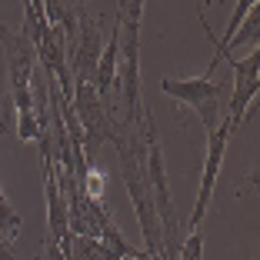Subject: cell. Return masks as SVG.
Wrapping results in <instances>:
<instances>
[{
	"label": "cell",
	"mask_w": 260,
	"mask_h": 260,
	"mask_svg": "<svg viewBox=\"0 0 260 260\" xmlns=\"http://www.w3.org/2000/svg\"><path fill=\"white\" fill-rule=\"evenodd\" d=\"M20 34L34 44V50L50 37V23H47V14H44V4L40 0H27L23 4V30Z\"/></svg>",
	"instance_id": "obj_7"
},
{
	"label": "cell",
	"mask_w": 260,
	"mask_h": 260,
	"mask_svg": "<svg viewBox=\"0 0 260 260\" xmlns=\"http://www.w3.org/2000/svg\"><path fill=\"white\" fill-rule=\"evenodd\" d=\"M0 44H4V57H7V93H4L0 130L7 134L10 120H17L20 114H34L30 77H34V67H37V50L20 30H10L7 23H0Z\"/></svg>",
	"instance_id": "obj_2"
},
{
	"label": "cell",
	"mask_w": 260,
	"mask_h": 260,
	"mask_svg": "<svg viewBox=\"0 0 260 260\" xmlns=\"http://www.w3.org/2000/svg\"><path fill=\"white\" fill-rule=\"evenodd\" d=\"M230 134H234V130H230L223 120L217 123V130L207 134V157H204V170H200L197 204H193V214H190V234H193V230H200L207 207H210V200H214V187H217V177H220V167H223V153H227Z\"/></svg>",
	"instance_id": "obj_5"
},
{
	"label": "cell",
	"mask_w": 260,
	"mask_h": 260,
	"mask_svg": "<svg viewBox=\"0 0 260 260\" xmlns=\"http://www.w3.org/2000/svg\"><path fill=\"white\" fill-rule=\"evenodd\" d=\"M220 60H210V70H207L204 77H187V80H174V77H164L160 80V90L167 93V97L180 100V104H187V107L197 110L200 123H204V130L210 134V130H217V123H220V97H223V87L214 80V70Z\"/></svg>",
	"instance_id": "obj_3"
},
{
	"label": "cell",
	"mask_w": 260,
	"mask_h": 260,
	"mask_svg": "<svg viewBox=\"0 0 260 260\" xmlns=\"http://www.w3.org/2000/svg\"><path fill=\"white\" fill-rule=\"evenodd\" d=\"M257 23H260V4H253V10L247 14V20L240 23V30L234 34V40L227 44V60H230V50H234V44H250V40H257Z\"/></svg>",
	"instance_id": "obj_9"
},
{
	"label": "cell",
	"mask_w": 260,
	"mask_h": 260,
	"mask_svg": "<svg viewBox=\"0 0 260 260\" xmlns=\"http://www.w3.org/2000/svg\"><path fill=\"white\" fill-rule=\"evenodd\" d=\"M230 67H234V93H230V107H227V117H223V123H227L230 130H237L240 120H244L247 107L253 104V97H257L260 90V50L253 47L250 57H244V60H227Z\"/></svg>",
	"instance_id": "obj_6"
},
{
	"label": "cell",
	"mask_w": 260,
	"mask_h": 260,
	"mask_svg": "<svg viewBox=\"0 0 260 260\" xmlns=\"http://www.w3.org/2000/svg\"><path fill=\"white\" fill-rule=\"evenodd\" d=\"M67 260H120L107 244L100 240H90V237H70V250H67Z\"/></svg>",
	"instance_id": "obj_8"
},
{
	"label": "cell",
	"mask_w": 260,
	"mask_h": 260,
	"mask_svg": "<svg viewBox=\"0 0 260 260\" xmlns=\"http://www.w3.org/2000/svg\"><path fill=\"white\" fill-rule=\"evenodd\" d=\"M144 0L117 4L120 23V57H117V120L127 127H144V97H140V17Z\"/></svg>",
	"instance_id": "obj_1"
},
{
	"label": "cell",
	"mask_w": 260,
	"mask_h": 260,
	"mask_svg": "<svg viewBox=\"0 0 260 260\" xmlns=\"http://www.w3.org/2000/svg\"><path fill=\"white\" fill-rule=\"evenodd\" d=\"M104 54V34H100V20L90 17L87 7H77V27L67 37V70L70 80L77 84H90L97 60Z\"/></svg>",
	"instance_id": "obj_4"
},
{
	"label": "cell",
	"mask_w": 260,
	"mask_h": 260,
	"mask_svg": "<svg viewBox=\"0 0 260 260\" xmlns=\"http://www.w3.org/2000/svg\"><path fill=\"white\" fill-rule=\"evenodd\" d=\"M34 260H37V257H34ZM40 260H67V253H63V247H57V244H50V240H47Z\"/></svg>",
	"instance_id": "obj_11"
},
{
	"label": "cell",
	"mask_w": 260,
	"mask_h": 260,
	"mask_svg": "<svg viewBox=\"0 0 260 260\" xmlns=\"http://www.w3.org/2000/svg\"><path fill=\"white\" fill-rule=\"evenodd\" d=\"M17 230H20V217H17V210L7 204V197H4V187H0V234L14 244Z\"/></svg>",
	"instance_id": "obj_10"
}]
</instances>
